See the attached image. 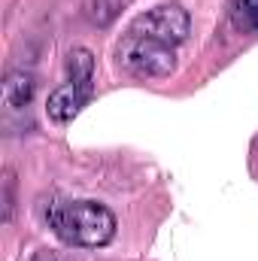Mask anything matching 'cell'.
Listing matches in <instances>:
<instances>
[{
	"instance_id": "6da1fadb",
	"label": "cell",
	"mask_w": 258,
	"mask_h": 261,
	"mask_svg": "<svg viewBox=\"0 0 258 261\" xmlns=\"http://www.w3.org/2000/svg\"><path fill=\"white\" fill-rule=\"evenodd\" d=\"M46 222L67 246L97 249L116 237V216L97 200H49Z\"/></svg>"
},
{
	"instance_id": "7a4b0ae2",
	"label": "cell",
	"mask_w": 258,
	"mask_h": 261,
	"mask_svg": "<svg viewBox=\"0 0 258 261\" xmlns=\"http://www.w3.org/2000/svg\"><path fill=\"white\" fill-rule=\"evenodd\" d=\"M116 58H119L122 70H128L131 76H140V79H164L176 70L173 46L152 40V37H143V34H131V31L119 43Z\"/></svg>"
},
{
	"instance_id": "3957f363",
	"label": "cell",
	"mask_w": 258,
	"mask_h": 261,
	"mask_svg": "<svg viewBox=\"0 0 258 261\" xmlns=\"http://www.w3.org/2000/svg\"><path fill=\"white\" fill-rule=\"evenodd\" d=\"M131 34H143L152 40H161L167 46H179L192 34V15L179 3H161L155 9H146L131 21Z\"/></svg>"
},
{
	"instance_id": "277c9868",
	"label": "cell",
	"mask_w": 258,
	"mask_h": 261,
	"mask_svg": "<svg viewBox=\"0 0 258 261\" xmlns=\"http://www.w3.org/2000/svg\"><path fill=\"white\" fill-rule=\"evenodd\" d=\"M91 94H94V88H88V85L64 82V85H58V88L49 94V100H46V113H49L52 122L67 125V122H73V119L82 113V107L91 100Z\"/></svg>"
},
{
	"instance_id": "5b68a950",
	"label": "cell",
	"mask_w": 258,
	"mask_h": 261,
	"mask_svg": "<svg viewBox=\"0 0 258 261\" xmlns=\"http://www.w3.org/2000/svg\"><path fill=\"white\" fill-rule=\"evenodd\" d=\"M37 94V82L24 70H12L3 79V107L6 110H24Z\"/></svg>"
},
{
	"instance_id": "8992f818",
	"label": "cell",
	"mask_w": 258,
	"mask_h": 261,
	"mask_svg": "<svg viewBox=\"0 0 258 261\" xmlns=\"http://www.w3.org/2000/svg\"><path fill=\"white\" fill-rule=\"evenodd\" d=\"M228 18L234 31L258 34V0H228Z\"/></svg>"
},
{
	"instance_id": "52a82bcc",
	"label": "cell",
	"mask_w": 258,
	"mask_h": 261,
	"mask_svg": "<svg viewBox=\"0 0 258 261\" xmlns=\"http://www.w3.org/2000/svg\"><path fill=\"white\" fill-rule=\"evenodd\" d=\"M67 76H70V82L94 88V55L88 49H73L67 55Z\"/></svg>"
},
{
	"instance_id": "ba28073f",
	"label": "cell",
	"mask_w": 258,
	"mask_h": 261,
	"mask_svg": "<svg viewBox=\"0 0 258 261\" xmlns=\"http://www.w3.org/2000/svg\"><path fill=\"white\" fill-rule=\"evenodd\" d=\"M119 12V0H91L88 3V18L94 24H110Z\"/></svg>"
},
{
	"instance_id": "9c48e42d",
	"label": "cell",
	"mask_w": 258,
	"mask_h": 261,
	"mask_svg": "<svg viewBox=\"0 0 258 261\" xmlns=\"http://www.w3.org/2000/svg\"><path fill=\"white\" fill-rule=\"evenodd\" d=\"M15 197H12V173H6V179H3V222H12V203Z\"/></svg>"
},
{
	"instance_id": "30bf717a",
	"label": "cell",
	"mask_w": 258,
	"mask_h": 261,
	"mask_svg": "<svg viewBox=\"0 0 258 261\" xmlns=\"http://www.w3.org/2000/svg\"><path fill=\"white\" fill-rule=\"evenodd\" d=\"M31 261H61V258H58L55 252H49V249H40V252H37Z\"/></svg>"
}]
</instances>
